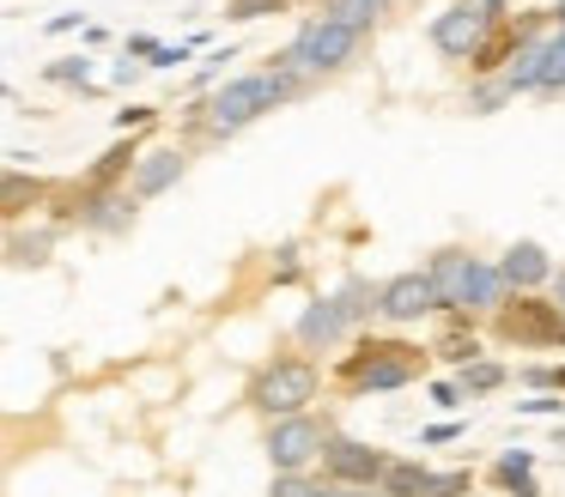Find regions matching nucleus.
Listing matches in <instances>:
<instances>
[{"mask_svg": "<svg viewBox=\"0 0 565 497\" xmlns=\"http://www.w3.org/2000/svg\"><path fill=\"white\" fill-rule=\"evenodd\" d=\"M298 85H305V79H298V73H286V67L244 73V79L220 85V91H213V104H207V133H237V128H249V121H256L262 109L286 104V97H292Z\"/></svg>", "mask_w": 565, "mask_h": 497, "instance_id": "f257e3e1", "label": "nucleus"}, {"mask_svg": "<svg viewBox=\"0 0 565 497\" xmlns=\"http://www.w3.org/2000/svg\"><path fill=\"white\" fill-rule=\"evenodd\" d=\"M359 43H365V31H359V24H341V19H329V12H317V19H310L305 31H298L292 43L274 55V67L298 73V79H317V73H329V67H341V61H353Z\"/></svg>", "mask_w": 565, "mask_h": 497, "instance_id": "f03ea898", "label": "nucleus"}, {"mask_svg": "<svg viewBox=\"0 0 565 497\" xmlns=\"http://www.w3.org/2000/svg\"><path fill=\"white\" fill-rule=\"evenodd\" d=\"M317 388H322V376H317V364H310V358H274L268 370L256 376L249 400H256L268 419H298V412L317 400Z\"/></svg>", "mask_w": 565, "mask_h": 497, "instance_id": "7ed1b4c3", "label": "nucleus"}, {"mask_svg": "<svg viewBox=\"0 0 565 497\" xmlns=\"http://www.w3.org/2000/svg\"><path fill=\"white\" fill-rule=\"evenodd\" d=\"M419 376V352L395 346V339H365L359 358H347V382L359 395H390V388H407Z\"/></svg>", "mask_w": 565, "mask_h": 497, "instance_id": "20e7f679", "label": "nucleus"}, {"mask_svg": "<svg viewBox=\"0 0 565 497\" xmlns=\"http://www.w3.org/2000/svg\"><path fill=\"white\" fill-rule=\"evenodd\" d=\"M499 334L516 339V346H565V303H541L529 291H516L499 310Z\"/></svg>", "mask_w": 565, "mask_h": 497, "instance_id": "39448f33", "label": "nucleus"}, {"mask_svg": "<svg viewBox=\"0 0 565 497\" xmlns=\"http://www.w3.org/2000/svg\"><path fill=\"white\" fill-rule=\"evenodd\" d=\"M322 449H329V431H322L310 412L268 424V461H274V473H305L310 461L322 455Z\"/></svg>", "mask_w": 565, "mask_h": 497, "instance_id": "423d86ee", "label": "nucleus"}, {"mask_svg": "<svg viewBox=\"0 0 565 497\" xmlns=\"http://www.w3.org/2000/svg\"><path fill=\"white\" fill-rule=\"evenodd\" d=\"M487 31H492V12H480L475 0H456V7H444L438 19H431V43L450 61H468V67H475V55L487 48Z\"/></svg>", "mask_w": 565, "mask_h": 497, "instance_id": "0eeeda50", "label": "nucleus"}, {"mask_svg": "<svg viewBox=\"0 0 565 497\" xmlns=\"http://www.w3.org/2000/svg\"><path fill=\"white\" fill-rule=\"evenodd\" d=\"M322 473H329L334 485H383V473H390V455H377V449L353 443V436H329V449H322Z\"/></svg>", "mask_w": 565, "mask_h": 497, "instance_id": "6e6552de", "label": "nucleus"}, {"mask_svg": "<svg viewBox=\"0 0 565 497\" xmlns=\"http://www.w3.org/2000/svg\"><path fill=\"white\" fill-rule=\"evenodd\" d=\"M426 273H431V291H438V310H468V291H475V273H480L475 255H462V249H438Z\"/></svg>", "mask_w": 565, "mask_h": 497, "instance_id": "1a4fd4ad", "label": "nucleus"}, {"mask_svg": "<svg viewBox=\"0 0 565 497\" xmlns=\"http://www.w3.org/2000/svg\"><path fill=\"white\" fill-rule=\"evenodd\" d=\"M438 310V291H431V273H395L383 285V322H419V315Z\"/></svg>", "mask_w": 565, "mask_h": 497, "instance_id": "9d476101", "label": "nucleus"}, {"mask_svg": "<svg viewBox=\"0 0 565 497\" xmlns=\"http://www.w3.org/2000/svg\"><path fill=\"white\" fill-rule=\"evenodd\" d=\"M499 273H504V285H511V291H535V285H547V279H553V261H547L541 242H511L504 261H499Z\"/></svg>", "mask_w": 565, "mask_h": 497, "instance_id": "9b49d317", "label": "nucleus"}, {"mask_svg": "<svg viewBox=\"0 0 565 497\" xmlns=\"http://www.w3.org/2000/svg\"><path fill=\"white\" fill-rule=\"evenodd\" d=\"M177 176H183V152H177V145L140 152V164H135V201H152V194H164Z\"/></svg>", "mask_w": 565, "mask_h": 497, "instance_id": "f8f14e48", "label": "nucleus"}, {"mask_svg": "<svg viewBox=\"0 0 565 497\" xmlns=\"http://www.w3.org/2000/svg\"><path fill=\"white\" fill-rule=\"evenodd\" d=\"M347 327H353V322H347L341 298H322V303H310V310L298 315V339H305V346H334Z\"/></svg>", "mask_w": 565, "mask_h": 497, "instance_id": "ddd939ff", "label": "nucleus"}, {"mask_svg": "<svg viewBox=\"0 0 565 497\" xmlns=\"http://www.w3.org/2000/svg\"><path fill=\"white\" fill-rule=\"evenodd\" d=\"M128 218H135V201H128V194L92 188V201H86V225H92V230H122Z\"/></svg>", "mask_w": 565, "mask_h": 497, "instance_id": "4468645a", "label": "nucleus"}, {"mask_svg": "<svg viewBox=\"0 0 565 497\" xmlns=\"http://www.w3.org/2000/svg\"><path fill=\"white\" fill-rule=\"evenodd\" d=\"M426 485H431V473L419 467V461H390V473H383L377 491L383 497H426Z\"/></svg>", "mask_w": 565, "mask_h": 497, "instance_id": "2eb2a0df", "label": "nucleus"}, {"mask_svg": "<svg viewBox=\"0 0 565 497\" xmlns=\"http://www.w3.org/2000/svg\"><path fill=\"white\" fill-rule=\"evenodd\" d=\"M135 164H140V152H135V145H110V152H104L98 164H92L86 188H110V182L122 176V170H135Z\"/></svg>", "mask_w": 565, "mask_h": 497, "instance_id": "dca6fc26", "label": "nucleus"}, {"mask_svg": "<svg viewBox=\"0 0 565 497\" xmlns=\"http://www.w3.org/2000/svg\"><path fill=\"white\" fill-rule=\"evenodd\" d=\"M329 19H341V24H359V31H371L377 24V12H383V0H329Z\"/></svg>", "mask_w": 565, "mask_h": 497, "instance_id": "f3484780", "label": "nucleus"}, {"mask_svg": "<svg viewBox=\"0 0 565 497\" xmlns=\"http://www.w3.org/2000/svg\"><path fill=\"white\" fill-rule=\"evenodd\" d=\"M25 201H43V182H25V170H7V213H25Z\"/></svg>", "mask_w": 565, "mask_h": 497, "instance_id": "a211bd4d", "label": "nucleus"}, {"mask_svg": "<svg viewBox=\"0 0 565 497\" xmlns=\"http://www.w3.org/2000/svg\"><path fill=\"white\" fill-rule=\"evenodd\" d=\"M504 479V491H511V485H523L529 473H535V455H529V449H511V455H499V467H492Z\"/></svg>", "mask_w": 565, "mask_h": 497, "instance_id": "6ab92c4d", "label": "nucleus"}, {"mask_svg": "<svg viewBox=\"0 0 565 497\" xmlns=\"http://www.w3.org/2000/svg\"><path fill=\"white\" fill-rule=\"evenodd\" d=\"M499 382H504L499 364H462V388H468V395H487V388H499Z\"/></svg>", "mask_w": 565, "mask_h": 497, "instance_id": "aec40b11", "label": "nucleus"}, {"mask_svg": "<svg viewBox=\"0 0 565 497\" xmlns=\"http://www.w3.org/2000/svg\"><path fill=\"white\" fill-rule=\"evenodd\" d=\"M504 97H511V79H487L480 91H468V109H475V116H487V109H499Z\"/></svg>", "mask_w": 565, "mask_h": 497, "instance_id": "412c9836", "label": "nucleus"}, {"mask_svg": "<svg viewBox=\"0 0 565 497\" xmlns=\"http://www.w3.org/2000/svg\"><path fill=\"white\" fill-rule=\"evenodd\" d=\"M268 12H286V0H232V12H225V19L249 24V19H268Z\"/></svg>", "mask_w": 565, "mask_h": 497, "instance_id": "4be33fe9", "label": "nucleus"}, {"mask_svg": "<svg viewBox=\"0 0 565 497\" xmlns=\"http://www.w3.org/2000/svg\"><path fill=\"white\" fill-rule=\"evenodd\" d=\"M50 79H62V85H86V79H92V61H86V55H67V61H55V67H50Z\"/></svg>", "mask_w": 565, "mask_h": 497, "instance_id": "5701e85b", "label": "nucleus"}, {"mask_svg": "<svg viewBox=\"0 0 565 497\" xmlns=\"http://www.w3.org/2000/svg\"><path fill=\"white\" fill-rule=\"evenodd\" d=\"M468 491V473H431L426 497H462Z\"/></svg>", "mask_w": 565, "mask_h": 497, "instance_id": "b1692460", "label": "nucleus"}, {"mask_svg": "<svg viewBox=\"0 0 565 497\" xmlns=\"http://www.w3.org/2000/svg\"><path fill=\"white\" fill-rule=\"evenodd\" d=\"M444 358H456V364H475L480 358V346H475V334H456V339H444Z\"/></svg>", "mask_w": 565, "mask_h": 497, "instance_id": "393cba45", "label": "nucleus"}, {"mask_svg": "<svg viewBox=\"0 0 565 497\" xmlns=\"http://www.w3.org/2000/svg\"><path fill=\"white\" fill-rule=\"evenodd\" d=\"M195 48H201V43H177V48H164V43H159V55H152V67H183V61L195 55Z\"/></svg>", "mask_w": 565, "mask_h": 497, "instance_id": "a878e982", "label": "nucleus"}, {"mask_svg": "<svg viewBox=\"0 0 565 497\" xmlns=\"http://www.w3.org/2000/svg\"><path fill=\"white\" fill-rule=\"evenodd\" d=\"M310 491H317V485H305V479H298V473H280L268 497H310Z\"/></svg>", "mask_w": 565, "mask_h": 497, "instance_id": "bb28decb", "label": "nucleus"}, {"mask_svg": "<svg viewBox=\"0 0 565 497\" xmlns=\"http://www.w3.org/2000/svg\"><path fill=\"white\" fill-rule=\"evenodd\" d=\"M535 388H565V364H553V370H523Z\"/></svg>", "mask_w": 565, "mask_h": 497, "instance_id": "cd10ccee", "label": "nucleus"}, {"mask_svg": "<svg viewBox=\"0 0 565 497\" xmlns=\"http://www.w3.org/2000/svg\"><path fill=\"white\" fill-rule=\"evenodd\" d=\"M147 121H152V109H116V128H147Z\"/></svg>", "mask_w": 565, "mask_h": 497, "instance_id": "c85d7f7f", "label": "nucleus"}, {"mask_svg": "<svg viewBox=\"0 0 565 497\" xmlns=\"http://www.w3.org/2000/svg\"><path fill=\"white\" fill-rule=\"evenodd\" d=\"M516 412H529V419H553V412H559V400H523Z\"/></svg>", "mask_w": 565, "mask_h": 497, "instance_id": "c756f323", "label": "nucleus"}, {"mask_svg": "<svg viewBox=\"0 0 565 497\" xmlns=\"http://www.w3.org/2000/svg\"><path fill=\"white\" fill-rule=\"evenodd\" d=\"M431 400H438V407H456V400H462V388H456V382H438V388H431Z\"/></svg>", "mask_w": 565, "mask_h": 497, "instance_id": "7c9ffc66", "label": "nucleus"}, {"mask_svg": "<svg viewBox=\"0 0 565 497\" xmlns=\"http://www.w3.org/2000/svg\"><path fill=\"white\" fill-rule=\"evenodd\" d=\"M456 431H462V424H431V431H426V436H419V443H450V436H456Z\"/></svg>", "mask_w": 565, "mask_h": 497, "instance_id": "2f4dec72", "label": "nucleus"}, {"mask_svg": "<svg viewBox=\"0 0 565 497\" xmlns=\"http://www.w3.org/2000/svg\"><path fill=\"white\" fill-rule=\"evenodd\" d=\"M504 497H541V485H535V479H523V485H511Z\"/></svg>", "mask_w": 565, "mask_h": 497, "instance_id": "473e14b6", "label": "nucleus"}, {"mask_svg": "<svg viewBox=\"0 0 565 497\" xmlns=\"http://www.w3.org/2000/svg\"><path fill=\"white\" fill-rule=\"evenodd\" d=\"M310 497H347V491H334V485H317V491H310Z\"/></svg>", "mask_w": 565, "mask_h": 497, "instance_id": "72a5a7b5", "label": "nucleus"}, {"mask_svg": "<svg viewBox=\"0 0 565 497\" xmlns=\"http://www.w3.org/2000/svg\"><path fill=\"white\" fill-rule=\"evenodd\" d=\"M553 291H559V303H565V273H553Z\"/></svg>", "mask_w": 565, "mask_h": 497, "instance_id": "f704fd0d", "label": "nucleus"}, {"mask_svg": "<svg viewBox=\"0 0 565 497\" xmlns=\"http://www.w3.org/2000/svg\"><path fill=\"white\" fill-rule=\"evenodd\" d=\"M553 19H559V31H565V0H559V7H553Z\"/></svg>", "mask_w": 565, "mask_h": 497, "instance_id": "c9c22d12", "label": "nucleus"}, {"mask_svg": "<svg viewBox=\"0 0 565 497\" xmlns=\"http://www.w3.org/2000/svg\"><path fill=\"white\" fill-rule=\"evenodd\" d=\"M377 497H383V491H377Z\"/></svg>", "mask_w": 565, "mask_h": 497, "instance_id": "e433bc0d", "label": "nucleus"}]
</instances>
